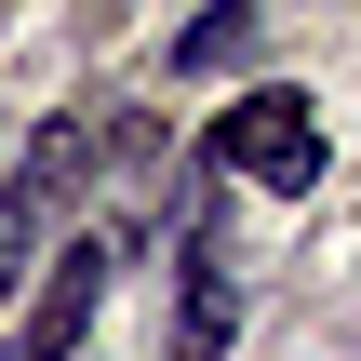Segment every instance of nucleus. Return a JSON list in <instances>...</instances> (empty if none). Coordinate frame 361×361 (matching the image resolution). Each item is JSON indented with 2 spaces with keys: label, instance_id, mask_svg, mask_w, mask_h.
Returning <instances> with one entry per match:
<instances>
[{
  "label": "nucleus",
  "instance_id": "obj_1",
  "mask_svg": "<svg viewBox=\"0 0 361 361\" xmlns=\"http://www.w3.org/2000/svg\"><path fill=\"white\" fill-rule=\"evenodd\" d=\"M214 161L241 174V188H268V201H308L322 188V121H308V94H241L228 121H214Z\"/></svg>",
  "mask_w": 361,
  "mask_h": 361
},
{
  "label": "nucleus",
  "instance_id": "obj_2",
  "mask_svg": "<svg viewBox=\"0 0 361 361\" xmlns=\"http://www.w3.org/2000/svg\"><path fill=\"white\" fill-rule=\"evenodd\" d=\"M228 335H241V255H228L214 214H188V241H174V361H228Z\"/></svg>",
  "mask_w": 361,
  "mask_h": 361
},
{
  "label": "nucleus",
  "instance_id": "obj_3",
  "mask_svg": "<svg viewBox=\"0 0 361 361\" xmlns=\"http://www.w3.org/2000/svg\"><path fill=\"white\" fill-rule=\"evenodd\" d=\"M94 308H107V241H67L54 281H40V308H27V361H80Z\"/></svg>",
  "mask_w": 361,
  "mask_h": 361
},
{
  "label": "nucleus",
  "instance_id": "obj_4",
  "mask_svg": "<svg viewBox=\"0 0 361 361\" xmlns=\"http://www.w3.org/2000/svg\"><path fill=\"white\" fill-rule=\"evenodd\" d=\"M255 40H268V0H214V13H188V27H174V80H228Z\"/></svg>",
  "mask_w": 361,
  "mask_h": 361
},
{
  "label": "nucleus",
  "instance_id": "obj_5",
  "mask_svg": "<svg viewBox=\"0 0 361 361\" xmlns=\"http://www.w3.org/2000/svg\"><path fill=\"white\" fill-rule=\"evenodd\" d=\"M54 174H67V147H27V174L0 188V295L27 281V255H40V214H54Z\"/></svg>",
  "mask_w": 361,
  "mask_h": 361
}]
</instances>
